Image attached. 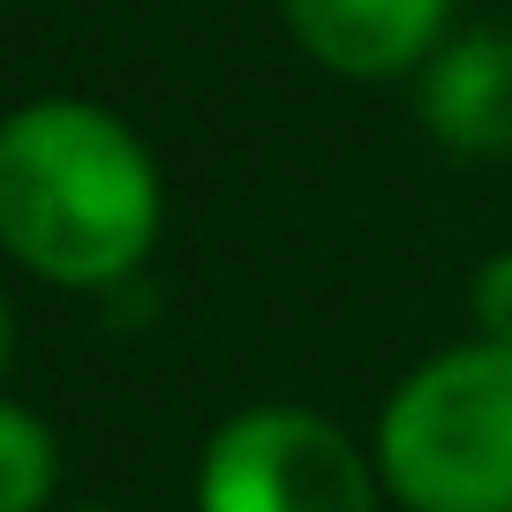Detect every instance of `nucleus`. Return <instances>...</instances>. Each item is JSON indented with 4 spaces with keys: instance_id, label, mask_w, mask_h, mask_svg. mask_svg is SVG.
<instances>
[{
    "instance_id": "8",
    "label": "nucleus",
    "mask_w": 512,
    "mask_h": 512,
    "mask_svg": "<svg viewBox=\"0 0 512 512\" xmlns=\"http://www.w3.org/2000/svg\"><path fill=\"white\" fill-rule=\"evenodd\" d=\"M0 369H8V294H0Z\"/></svg>"
},
{
    "instance_id": "7",
    "label": "nucleus",
    "mask_w": 512,
    "mask_h": 512,
    "mask_svg": "<svg viewBox=\"0 0 512 512\" xmlns=\"http://www.w3.org/2000/svg\"><path fill=\"white\" fill-rule=\"evenodd\" d=\"M467 302H475V339H497V347H512V249H497L490 264L475 272Z\"/></svg>"
},
{
    "instance_id": "3",
    "label": "nucleus",
    "mask_w": 512,
    "mask_h": 512,
    "mask_svg": "<svg viewBox=\"0 0 512 512\" xmlns=\"http://www.w3.org/2000/svg\"><path fill=\"white\" fill-rule=\"evenodd\" d=\"M377 452L309 407H249L211 430L196 512H377Z\"/></svg>"
},
{
    "instance_id": "9",
    "label": "nucleus",
    "mask_w": 512,
    "mask_h": 512,
    "mask_svg": "<svg viewBox=\"0 0 512 512\" xmlns=\"http://www.w3.org/2000/svg\"><path fill=\"white\" fill-rule=\"evenodd\" d=\"M68 512H106V505H68Z\"/></svg>"
},
{
    "instance_id": "6",
    "label": "nucleus",
    "mask_w": 512,
    "mask_h": 512,
    "mask_svg": "<svg viewBox=\"0 0 512 512\" xmlns=\"http://www.w3.org/2000/svg\"><path fill=\"white\" fill-rule=\"evenodd\" d=\"M61 482V445L23 400H0V512H46Z\"/></svg>"
},
{
    "instance_id": "5",
    "label": "nucleus",
    "mask_w": 512,
    "mask_h": 512,
    "mask_svg": "<svg viewBox=\"0 0 512 512\" xmlns=\"http://www.w3.org/2000/svg\"><path fill=\"white\" fill-rule=\"evenodd\" d=\"M415 106L445 151L512 159V31H467L415 68Z\"/></svg>"
},
{
    "instance_id": "2",
    "label": "nucleus",
    "mask_w": 512,
    "mask_h": 512,
    "mask_svg": "<svg viewBox=\"0 0 512 512\" xmlns=\"http://www.w3.org/2000/svg\"><path fill=\"white\" fill-rule=\"evenodd\" d=\"M377 482L407 512H512V347H445L384 400Z\"/></svg>"
},
{
    "instance_id": "1",
    "label": "nucleus",
    "mask_w": 512,
    "mask_h": 512,
    "mask_svg": "<svg viewBox=\"0 0 512 512\" xmlns=\"http://www.w3.org/2000/svg\"><path fill=\"white\" fill-rule=\"evenodd\" d=\"M166 226L159 159L91 98H31L0 121V249L53 287H121Z\"/></svg>"
},
{
    "instance_id": "4",
    "label": "nucleus",
    "mask_w": 512,
    "mask_h": 512,
    "mask_svg": "<svg viewBox=\"0 0 512 512\" xmlns=\"http://www.w3.org/2000/svg\"><path fill=\"white\" fill-rule=\"evenodd\" d=\"M287 31L302 38L309 61H324L332 76H407L445 46L452 0H279Z\"/></svg>"
}]
</instances>
